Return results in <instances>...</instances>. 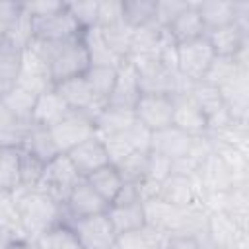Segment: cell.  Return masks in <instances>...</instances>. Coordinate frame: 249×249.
I'll return each instance as SVG.
<instances>
[{
    "instance_id": "13",
    "label": "cell",
    "mask_w": 249,
    "mask_h": 249,
    "mask_svg": "<svg viewBox=\"0 0 249 249\" xmlns=\"http://www.w3.org/2000/svg\"><path fill=\"white\" fill-rule=\"evenodd\" d=\"M66 156H68L70 163L76 167V171L80 173V177H88L89 173H93L99 167L109 163L107 150H105L101 138L95 136V134L86 138V140H82L74 148H70L66 152Z\"/></svg>"
},
{
    "instance_id": "34",
    "label": "cell",
    "mask_w": 249,
    "mask_h": 249,
    "mask_svg": "<svg viewBox=\"0 0 249 249\" xmlns=\"http://www.w3.org/2000/svg\"><path fill=\"white\" fill-rule=\"evenodd\" d=\"M33 243L37 245V249H84L66 224L53 226L51 230L43 231Z\"/></svg>"
},
{
    "instance_id": "21",
    "label": "cell",
    "mask_w": 249,
    "mask_h": 249,
    "mask_svg": "<svg viewBox=\"0 0 249 249\" xmlns=\"http://www.w3.org/2000/svg\"><path fill=\"white\" fill-rule=\"evenodd\" d=\"M167 235L150 224L117 235V249H163Z\"/></svg>"
},
{
    "instance_id": "10",
    "label": "cell",
    "mask_w": 249,
    "mask_h": 249,
    "mask_svg": "<svg viewBox=\"0 0 249 249\" xmlns=\"http://www.w3.org/2000/svg\"><path fill=\"white\" fill-rule=\"evenodd\" d=\"M136 121L146 126L150 132L161 130L173 121V99L171 95L160 93H142L134 105Z\"/></svg>"
},
{
    "instance_id": "2",
    "label": "cell",
    "mask_w": 249,
    "mask_h": 249,
    "mask_svg": "<svg viewBox=\"0 0 249 249\" xmlns=\"http://www.w3.org/2000/svg\"><path fill=\"white\" fill-rule=\"evenodd\" d=\"M35 43L49 66L53 84H60L64 80L82 76L89 68V56H88L86 45L82 41V31L70 39L51 41V43L35 41Z\"/></svg>"
},
{
    "instance_id": "40",
    "label": "cell",
    "mask_w": 249,
    "mask_h": 249,
    "mask_svg": "<svg viewBox=\"0 0 249 249\" xmlns=\"http://www.w3.org/2000/svg\"><path fill=\"white\" fill-rule=\"evenodd\" d=\"M0 230L16 231L23 241H27V237H25V231H23V228H21L19 214H18V208H16V202H14V196H12V195H0Z\"/></svg>"
},
{
    "instance_id": "32",
    "label": "cell",
    "mask_w": 249,
    "mask_h": 249,
    "mask_svg": "<svg viewBox=\"0 0 249 249\" xmlns=\"http://www.w3.org/2000/svg\"><path fill=\"white\" fill-rule=\"evenodd\" d=\"M99 29H101V35H103L105 43L109 45V49L121 60H126L130 54V43H132V31L134 29L124 19L111 23V25H105V27H99Z\"/></svg>"
},
{
    "instance_id": "23",
    "label": "cell",
    "mask_w": 249,
    "mask_h": 249,
    "mask_svg": "<svg viewBox=\"0 0 249 249\" xmlns=\"http://www.w3.org/2000/svg\"><path fill=\"white\" fill-rule=\"evenodd\" d=\"M82 41H84L88 56H89V66H113V68H117L123 62L109 49V45L105 43V39L101 35V29L97 25L89 27V29H84L82 31Z\"/></svg>"
},
{
    "instance_id": "12",
    "label": "cell",
    "mask_w": 249,
    "mask_h": 249,
    "mask_svg": "<svg viewBox=\"0 0 249 249\" xmlns=\"http://www.w3.org/2000/svg\"><path fill=\"white\" fill-rule=\"evenodd\" d=\"M54 89L58 91V95L64 99V103L70 109L82 111V113L89 115L93 121L101 113V109L105 107V103H101L93 95V91H91L89 84L86 82L84 74L76 76V78H70V80H64L60 84H54Z\"/></svg>"
},
{
    "instance_id": "47",
    "label": "cell",
    "mask_w": 249,
    "mask_h": 249,
    "mask_svg": "<svg viewBox=\"0 0 249 249\" xmlns=\"http://www.w3.org/2000/svg\"><path fill=\"white\" fill-rule=\"evenodd\" d=\"M14 249H37V245L33 241H19L14 245Z\"/></svg>"
},
{
    "instance_id": "8",
    "label": "cell",
    "mask_w": 249,
    "mask_h": 249,
    "mask_svg": "<svg viewBox=\"0 0 249 249\" xmlns=\"http://www.w3.org/2000/svg\"><path fill=\"white\" fill-rule=\"evenodd\" d=\"M150 140H152V132L146 126H142L138 121L123 132L101 136L111 165H117L134 152H150Z\"/></svg>"
},
{
    "instance_id": "6",
    "label": "cell",
    "mask_w": 249,
    "mask_h": 249,
    "mask_svg": "<svg viewBox=\"0 0 249 249\" xmlns=\"http://www.w3.org/2000/svg\"><path fill=\"white\" fill-rule=\"evenodd\" d=\"M29 19H31V39L43 41V43L70 39L82 31L74 21V18L70 16L64 2L56 10L45 16H33Z\"/></svg>"
},
{
    "instance_id": "49",
    "label": "cell",
    "mask_w": 249,
    "mask_h": 249,
    "mask_svg": "<svg viewBox=\"0 0 249 249\" xmlns=\"http://www.w3.org/2000/svg\"><path fill=\"white\" fill-rule=\"evenodd\" d=\"M0 97H2V91H0Z\"/></svg>"
},
{
    "instance_id": "27",
    "label": "cell",
    "mask_w": 249,
    "mask_h": 249,
    "mask_svg": "<svg viewBox=\"0 0 249 249\" xmlns=\"http://www.w3.org/2000/svg\"><path fill=\"white\" fill-rule=\"evenodd\" d=\"M107 216L111 220V226L115 233H124L134 228H140L146 224L144 220V204L142 202H130V204H109Z\"/></svg>"
},
{
    "instance_id": "18",
    "label": "cell",
    "mask_w": 249,
    "mask_h": 249,
    "mask_svg": "<svg viewBox=\"0 0 249 249\" xmlns=\"http://www.w3.org/2000/svg\"><path fill=\"white\" fill-rule=\"evenodd\" d=\"M68 111H70V107L64 103V99L58 95V91L54 88H51V89H47V91H43V93L37 95L31 123L33 124H39V126H45V128H51Z\"/></svg>"
},
{
    "instance_id": "15",
    "label": "cell",
    "mask_w": 249,
    "mask_h": 249,
    "mask_svg": "<svg viewBox=\"0 0 249 249\" xmlns=\"http://www.w3.org/2000/svg\"><path fill=\"white\" fill-rule=\"evenodd\" d=\"M173 99V121L171 124L185 130L191 136H200L206 134V117L198 109V105L193 101V97L183 91L171 95Z\"/></svg>"
},
{
    "instance_id": "38",
    "label": "cell",
    "mask_w": 249,
    "mask_h": 249,
    "mask_svg": "<svg viewBox=\"0 0 249 249\" xmlns=\"http://www.w3.org/2000/svg\"><path fill=\"white\" fill-rule=\"evenodd\" d=\"M239 70H247V68L239 66L235 62V58H231V56H214V60H212V64L206 70V74H204L202 80H206V82H210V84H214V86L220 88L222 84H226L228 80H231Z\"/></svg>"
},
{
    "instance_id": "45",
    "label": "cell",
    "mask_w": 249,
    "mask_h": 249,
    "mask_svg": "<svg viewBox=\"0 0 249 249\" xmlns=\"http://www.w3.org/2000/svg\"><path fill=\"white\" fill-rule=\"evenodd\" d=\"M23 16V4L19 2H0V33L8 35L10 29Z\"/></svg>"
},
{
    "instance_id": "30",
    "label": "cell",
    "mask_w": 249,
    "mask_h": 249,
    "mask_svg": "<svg viewBox=\"0 0 249 249\" xmlns=\"http://www.w3.org/2000/svg\"><path fill=\"white\" fill-rule=\"evenodd\" d=\"M195 4H196V10L202 18V23H204L206 31L230 25L235 19L233 18V2H222V0L200 2V0H196Z\"/></svg>"
},
{
    "instance_id": "9",
    "label": "cell",
    "mask_w": 249,
    "mask_h": 249,
    "mask_svg": "<svg viewBox=\"0 0 249 249\" xmlns=\"http://www.w3.org/2000/svg\"><path fill=\"white\" fill-rule=\"evenodd\" d=\"M58 150L62 154H66L70 148H74L76 144H80L82 140L89 138L95 134V121L82 113V111H74L70 109L54 126L49 128Z\"/></svg>"
},
{
    "instance_id": "11",
    "label": "cell",
    "mask_w": 249,
    "mask_h": 249,
    "mask_svg": "<svg viewBox=\"0 0 249 249\" xmlns=\"http://www.w3.org/2000/svg\"><path fill=\"white\" fill-rule=\"evenodd\" d=\"M109 204L89 187V183L82 177L76 187L72 189V193L68 195L66 202L62 204L64 210V224L78 220V218H88V216H95V214H103L107 212Z\"/></svg>"
},
{
    "instance_id": "29",
    "label": "cell",
    "mask_w": 249,
    "mask_h": 249,
    "mask_svg": "<svg viewBox=\"0 0 249 249\" xmlns=\"http://www.w3.org/2000/svg\"><path fill=\"white\" fill-rule=\"evenodd\" d=\"M84 179L89 183V187H91L107 204L113 202V198L117 196V193H119L121 187H123V179H121L117 167L111 165V163L99 167L97 171L89 173V175L84 177Z\"/></svg>"
},
{
    "instance_id": "7",
    "label": "cell",
    "mask_w": 249,
    "mask_h": 249,
    "mask_svg": "<svg viewBox=\"0 0 249 249\" xmlns=\"http://www.w3.org/2000/svg\"><path fill=\"white\" fill-rule=\"evenodd\" d=\"M16 84L37 93V95L54 88L51 74H49V66H47V62H45V58H43V54H41V51L33 39L21 51V64H19Z\"/></svg>"
},
{
    "instance_id": "44",
    "label": "cell",
    "mask_w": 249,
    "mask_h": 249,
    "mask_svg": "<svg viewBox=\"0 0 249 249\" xmlns=\"http://www.w3.org/2000/svg\"><path fill=\"white\" fill-rule=\"evenodd\" d=\"M123 19V0L97 2V27H105Z\"/></svg>"
},
{
    "instance_id": "24",
    "label": "cell",
    "mask_w": 249,
    "mask_h": 249,
    "mask_svg": "<svg viewBox=\"0 0 249 249\" xmlns=\"http://www.w3.org/2000/svg\"><path fill=\"white\" fill-rule=\"evenodd\" d=\"M33 123L19 119L0 101V146L4 148H21Z\"/></svg>"
},
{
    "instance_id": "20",
    "label": "cell",
    "mask_w": 249,
    "mask_h": 249,
    "mask_svg": "<svg viewBox=\"0 0 249 249\" xmlns=\"http://www.w3.org/2000/svg\"><path fill=\"white\" fill-rule=\"evenodd\" d=\"M206 230L210 233V237L222 247H231L237 241L247 237V230H243L233 218H230L224 212H208V222H206Z\"/></svg>"
},
{
    "instance_id": "31",
    "label": "cell",
    "mask_w": 249,
    "mask_h": 249,
    "mask_svg": "<svg viewBox=\"0 0 249 249\" xmlns=\"http://www.w3.org/2000/svg\"><path fill=\"white\" fill-rule=\"evenodd\" d=\"M19 189V148H0V195Z\"/></svg>"
},
{
    "instance_id": "25",
    "label": "cell",
    "mask_w": 249,
    "mask_h": 249,
    "mask_svg": "<svg viewBox=\"0 0 249 249\" xmlns=\"http://www.w3.org/2000/svg\"><path fill=\"white\" fill-rule=\"evenodd\" d=\"M134 123H136L134 111L105 105L101 109V113L95 117V134L99 138L101 136H109V134H117V132L126 130Z\"/></svg>"
},
{
    "instance_id": "19",
    "label": "cell",
    "mask_w": 249,
    "mask_h": 249,
    "mask_svg": "<svg viewBox=\"0 0 249 249\" xmlns=\"http://www.w3.org/2000/svg\"><path fill=\"white\" fill-rule=\"evenodd\" d=\"M167 33L173 37V41H175L177 45L206 35V27H204V23H202V18H200V14H198L195 2H189L187 8L169 23Z\"/></svg>"
},
{
    "instance_id": "5",
    "label": "cell",
    "mask_w": 249,
    "mask_h": 249,
    "mask_svg": "<svg viewBox=\"0 0 249 249\" xmlns=\"http://www.w3.org/2000/svg\"><path fill=\"white\" fill-rule=\"evenodd\" d=\"M214 51L206 35L177 45V70L187 82L202 80L214 60Z\"/></svg>"
},
{
    "instance_id": "1",
    "label": "cell",
    "mask_w": 249,
    "mask_h": 249,
    "mask_svg": "<svg viewBox=\"0 0 249 249\" xmlns=\"http://www.w3.org/2000/svg\"><path fill=\"white\" fill-rule=\"evenodd\" d=\"M21 228L27 241H35L43 231L51 230L56 224H64L62 204L54 202L49 195L39 189H18L12 193Z\"/></svg>"
},
{
    "instance_id": "3",
    "label": "cell",
    "mask_w": 249,
    "mask_h": 249,
    "mask_svg": "<svg viewBox=\"0 0 249 249\" xmlns=\"http://www.w3.org/2000/svg\"><path fill=\"white\" fill-rule=\"evenodd\" d=\"M82 177L76 171V167L70 163L68 156L60 154L54 160H51L49 163H45L43 177H41L37 189L43 191L45 195H49L54 202L64 204L68 195L72 193V189L76 187V183Z\"/></svg>"
},
{
    "instance_id": "36",
    "label": "cell",
    "mask_w": 249,
    "mask_h": 249,
    "mask_svg": "<svg viewBox=\"0 0 249 249\" xmlns=\"http://www.w3.org/2000/svg\"><path fill=\"white\" fill-rule=\"evenodd\" d=\"M156 0H123V19L132 27H142L154 21Z\"/></svg>"
},
{
    "instance_id": "39",
    "label": "cell",
    "mask_w": 249,
    "mask_h": 249,
    "mask_svg": "<svg viewBox=\"0 0 249 249\" xmlns=\"http://www.w3.org/2000/svg\"><path fill=\"white\" fill-rule=\"evenodd\" d=\"M150 152H134L123 161H119L115 167L123 179V183H138L146 177V163H148Z\"/></svg>"
},
{
    "instance_id": "22",
    "label": "cell",
    "mask_w": 249,
    "mask_h": 249,
    "mask_svg": "<svg viewBox=\"0 0 249 249\" xmlns=\"http://www.w3.org/2000/svg\"><path fill=\"white\" fill-rule=\"evenodd\" d=\"M21 150H25L27 154L35 156L43 163H49L51 160H54L56 156L62 154L58 150L51 130L45 128V126H39V124H31V128H29V132H27L23 144H21Z\"/></svg>"
},
{
    "instance_id": "33",
    "label": "cell",
    "mask_w": 249,
    "mask_h": 249,
    "mask_svg": "<svg viewBox=\"0 0 249 249\" xmlns=\"http://www.w3.org/2000/svg\"><path fill=\"white\" fill-rule=\"evenodd\" d=\"M0 101L14 113L18 115L19 119H25L31 123V117H33V107H35V101H37V93L14 84L10 89H6L0 97Z\"/></svg>"
},
{
    "instance_id": "42",
    "label": "cell",
    "mask_w": 249,
    "mask_h": 249,
    "mask_svg": "<svg viewBox=\"0 0 249 249\" xmlns=\"http://www.w3.org/2000/svg\"><path fill=\"white\" fill-rule=\"evenodd\" d=\"M187 4H189L187 0H183V2H177V0H156V16H154V21L160 27L167 29L169 23L187 8Z\"/></svg>"
},
{
    "instance_id": "48",
    "label": "cell",
    "mask_w": 249,
    "mask_h": 249,
    "mask_svg": "<svg viewBox=\"0 0 249 249\" xmlns=\"http://www.w3.org/2000/svg\"><path fill=\"white\" fill-rule=\"evenodd\" d=\"M226 249H247V237L241 239V241H237V243L231 245V247H226Z\"/></svg>"
},
{
    "instance_id": "41",
    "label": "cell",
    "mask_w": 249,
    "mask_h": 249,
    "mask_svg": "<svg viewBox=\"0 0 249 249\" xmlns=\"http://www.w3.org/2000/svg\"><path fill=\"white\" fill-rule=\"evenodd\" d=\"M64 4L82 31L97 25V2L89 0V2H64Z\"/></svg>"
},
{
    "instance_id": "46",
    "label": "cell",
    "mask_w": 249,
    "mask_h": 249,
    "mask_svg": "<svg viewBox=\"0 0 249 249\" xmlns=\"http://www.w3.org/2000/svg\"><path fill=\"white\" fill-rule=\"evenodd\" d=\"M163 249H198V245H196L195 237H189V235H171V237H167Z\"/></svg>"
},
{
    "instance_id": "26",
    "label": "cell",
    "mask_w": 249,
    "mask_h": 249,
    "mask_svg": "<svg viewBox=\"0 0 249 249\" xmlns=\"http://www.w3.org/2000/svg\"><path fill=\"white\" fill-rule=\"evenodd\" d=\"M21 51L16 47L4 33H0V91L4 93L16 84L19 64H21Z\"/></svg>"
},
{
    "instance_id": "16",
    "label": "cell",
    "mask_w": 249,
    "mask_h": 249,
    "mask_svg": "<svg viewBox=\"0 0 249 249\" xmlns=\"http://www.w3.org/2000/svg\"><path fill=\"white\" fill-rule=\"evenodd\" d=\"M193 140L195 136L187 134L185 130L169 124L161 130H156L152 132V140H150V150L152 152H158L165 158H169L171 161L177 160V158H183L189 154L191 146H193Z\"/></svg>"
},
{
    "instance_id": "35",
    "label": "cell",
    "mask_w": 249,
    "mask_h": 249,
    "mask_svg": "<svg viewBox=\"0 0 249 249\" xmlns=\"http://www.w3.org/2000/svg\"><path fill=\"white\" fill-rule=\"evenodd\" d=\"M86 82L89 84L93 95L107 105V99L111 95V89H113V84H115V78H117V68L113 66H89L84 74Z\"/></svg>"
},
{
    "instance_id": "50",
    "label": "cell",
    "mask_w": 249,
    "mask_h": 249,
    "mask_svg": "<svg viewBox=\"0 0 249 249\" xmlns=\"http://www.w3.org/2000/svg\"><path fill=\"white\" fill-rule=\"evenodd\" d=\"M0 148H2V146H0Z\"/></svg>"
},
{
    "instance_id": "28",
    "label": "cell",
    "mask_w": 249,
    "mask_h": 249,
    "mask_svg": "<svg viewBox=\"0 0 249 249\" xmlns=\"http://www.w3.org/2000/svg\"><path fill=\"white\" fill-rule=\"evenodd\" d=\"M163 27H160L156 21L136 27L132 31V43H130V54L128 58H138V56H156L161 37H163Z\"/></svg>"
},
{
    "instance_id": "4",
    "label": "cell",
    "mask_w": 249,
    "mask_h": 249,
    "mask_svg": "<svg viewBox=\"0 0 249 249\" xmlns=\"http://www.w3.org/2000/svg\"><path fill=\"white\" fill-rule=\"evenodd\" d=\"M84 249H117V233L111 226L107 212L78 218L66 224Z\"/></svg>"
},
{
    "instance_id": "37",
    "label": "cell",
    "mask_w": 249,
    "mask_h": 249,
    "mask_svg": "<svg viewBox=\"0 0 249 249\" xmlns=\"http://www.w3.org/2000/svg\"><path fill=\"white\" fill-rule=\"evenodd\" d=\"M45 163L19 148V189H37Z\"/></svg>"
},
{
    "instance_id": "14",
    "label": "cell",
    "mask_w": 249,
    "mask_h": 249,
    "mask_svg": "<svg viewBox=\"0 0 249 249\" xmlns=\"http://www.w3.org/2000/svg\"><path fill=\"white\" fill-rule=\"evenodd\" d=\"M140 86H138V76L134 64L126 58L117 66V78L111 89V95L107 99V105L111 107H121V109H130L134 111V105L140 97Z\"/></svg>"
},
{
    "instance_id": "43",
    "label": "cell",
    "mask_w": 249,
    "mask_h": 249,
    "mask_svg": "<svg viewBox=\"0 0 249 249\" xmlns=\"http://www.w3.org/2000/svg\"><path fill=\"white\" fill-rule=\"evenodd\" d=\"M171 175V160L158 154V152H152L148 154V163H146V177L156 181V183H161L165 181L167 177Z\"/></svg>"
},
{
    "instance_id": "17",
    "label": "cell",
    "mask_w": 249,
    "mask_h": 249,
    "mask_svg": "<svg viewBox=\"0 0 249 249\" xmlns=\"http://www.w3.org/2000/svg\"><path fill=\"white\" fill-rule=\"evenodd\" d=\"M206 39L216 56H231L233 58L241 49L247 47L249 33H245L235 23H230V25L206 31Z\"/></svg>"
}]
</instances>
